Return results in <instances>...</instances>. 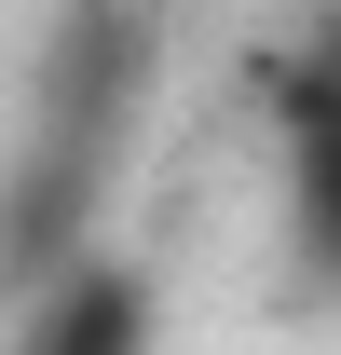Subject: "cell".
Instances as JSON below:
<instances>
[{
	"label": "cell",
	"instance_id": "1",
	"mask_svg": "<svg viewBox=\"0 0 341 355\" xmlns=\"http://www.w3.org/2000/svg\"><path fill=\"white\" fill-rule=\"evenodd\" d=\"M96 205H110V150L96 137H28L14 178H0V287L28 301L42 273H69L96 246Z\"/></svg>",
	"mask_w": 341,
	"mask_h": 355
},
{
	"label": "cell",
	"instance_id": "4",
	"mask_svg": "<svg viewBox=\"0 0 341 355\" xmlns=\"http://www.w3.org/2000/svg\"><path fill=\"white\" fill-rule=\"evenodd\" d=\"M287 232H300V260H314V287L341 301V123L287 137Z\"/></svg>",
	"mask_w": 341,
	"mask_h": 355
},
{
	"label": "cell",
	"instance_id": "2",
	"mask_svg": "<svg viewBox=\"0 0 341 355\" xmlns=\"http://www.w3.org/2000/svg\"><path fill=\"white\" fill-rule=\"evenodd\" d=\"M137 83H150V14L137 0H69L55 14V42H42V137H123Z\"/></svg>",
	"mask_w": 341,
	"mask_h": 355
},
{
	"label": "cell",
	"instance_id": "3",
	"mask_svg": "<svg viewBox=\"0 0 341 355\" xmlns=\"http://www.w3.org/2000/svg\"><path fill=\"white\" fill-rule=\"evenodd\" d=\"M0 355H150V273L82 246L69 273H42L28 301H14V342Z\"/></svg>",
	"mask_w": 341,
	"mask_h": 355
},
{
	"label": "cell",
	"instance_id": "5",
	"mask_svg": "<svg viewBox=\"0 0 341 355\" xmlns=\"http://www.w3.org/2000/svg\"><path fill=\"white\" fill-rule=\"evenodd\" d=\"M273 110H287V137H328V123H341V14L273 69Z\"/></svg>",
	"mask_w": 341,
	"mask_h": 355
}]
</instances>
